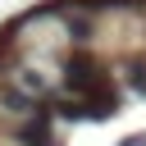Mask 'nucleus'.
Listing matches in <instances>:
<instances>
[{
    "label": "nucleus",
    "instance_id": "nucleus-2",
    "mask_svg": "<svg viewBox=\"0 0 146 146\" xmlns=\"http://www.w3.org/2000/svg\"><path fill=\"white\" fill-rule=\"evenodd\" d=\"M18 146H55V132H50V114L46 110H36V114H27L23 123H18Z\"/></svg>",
    "mask_w": 146,
    "mask_h": 146
},
{
    "label": "nucleus",
    "instance_id": "nucleus-3",
    "mask_svg": "<svg viewBox=\"0 0 146 146\" xmlns=\"http://www.w3.org/2000/svg\"><path fill=\"white\" fill-rule=\"evenodd\" d=\"M123 73H128V87H132L137 96H146V55H132Z\"/></svg>",
    "mask_w": 146,
    "mask_h": 146
},
{
    "label": "nucleus",
    "instance_id": "nucleus-1",
    "mask_svg": "<svg viewBox=\"0 0 146 146\" xmlns=\"http://www.w3.org/2000/svg\"><path fill=\"white\" fill-rule=\"evenodd\" d=\"M64 87L68 91H78L82 100L91 96V91H100V87H110V78L100 73V64L87 55V50H73L68 59H64Z\"/></svg>",
    "mask_w": 146,
    "mask_h": 146
}]
</instances>
